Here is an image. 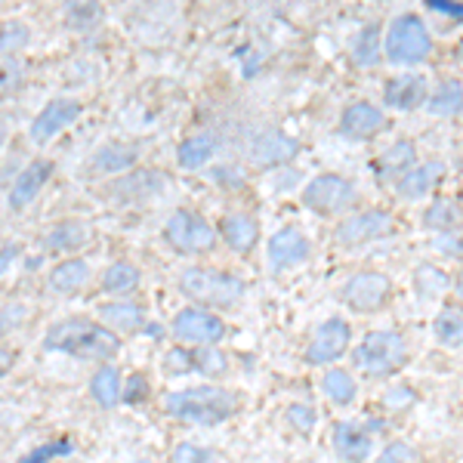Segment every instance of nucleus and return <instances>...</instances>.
Wrapping results in <instances>:
<instances>
[{
	"mask_svg": "<svg viewBox=\"0 0 463 463\" xmlns=\"http://www.w3.org/2000/svg\"><path fill=\"white\" fill-rule=\"evenodd\" d=\"M349 340H353V331L343 318H327L325 325L318 327L316 340L306 349V362L309 364H327L334 358H340L349 349Z\"/></svg>",
	"mask_w": 463,
	"mask_h": 463,
	"instance_id": "11",
	"label": "nucleus"
},
{
	"mask_svg": "<svg viewBox=\"0 0 463 463\" xmlns=\"http://www.w3.org/2000/svg\"><path fill=\"white\" fill-rule=\"evenodd\" d=\"M353 358L358 371H364V374L390 377L408 362V343L395 331H374L364 337V343L355 349Z\"/></svg>",
	"mask_w": 463,
	"mask_h": 463,
	"instance_id": "4",
	"label": "nucleus"
},
{
	"mask_svg": "<svg viewBox=\"0 0 463 463\" xmlns=\"http://www.w3.org/2000/svg\"><path fill=\"white\" fill-rule=\"evenodd\" d=\"M321 390H325V395L334 402V405H349V402L355 399V380L349 377L346 371L334 368V371H327L325 380H321Z\"/></svg>",
	"mask_w": 463,
	"mask_h": 463,
	"instance_id": "30",
	"label": "nucleus"
},
{
	"mask_svg": "<svg viewBox=\"0 0 463 463\" xmlns=\"http://www.w3.org/2000/svg\"><path fill=\"white\" fill-rule=\"evenodd\" d=\"M432 50L430 32L423 25L420 16H399L390 25V34H386V56L395 65H414L423 62Z\"/></svg>",
	"mask_w": 463,
	"mask_h": 463,
	"instance_id": "5",
	"label": "nucleus"
},
{
	"mask_svg": "<svg viewBox=\"0 0 463 463\" xmlns=\"http://www.w3.org/2000/svg\"><path fill=\"white\" fill-rule=\"evenodd\" d=\"M288 423L297 432L309 436V432L316 430V411H312V405H290L288 408Z\"/></svg>",
	"mask_w": 463,
	"mask_h": 463,
	"instance_id": "39",
	"label": "nucleus"
},
{
	"mask_svg": "<svg viewBox=\"0 0 463 463\" xmlns=\"http://www.w3.org/2000/svg\"><path fill=\"white\" fill-rule=\"evenodd\" d=\"M211 458H213V451H207V448L179 442L174 448V454H170V463H211Z\"/></svg>",
	"mask_w": 463,
	"mask_h": 463,
	"instance_id": "38",
	"label": "nucleus"
},
{
	"mask_svg": "<svg viewBox=\"0 0 463 463\" xmlns=\"http://www.w3.org/2000/svg\"><path fill=\"white\" fill-rule=\"evenodd\" d=\"M65 19L74 28H90L102 19L99 0H65Z\"/></svg>",
	"mask_w": 463,
	"mask_h": 463,
	"instance_id": "33",
	"label": "nucleus"
},
{
	"mask_svg": "<svg viewBox=\"0 0 463 463\" xmlns=\"http://www.w3.org/2000/svg\"><path fill=\"white\" fill-rule=\"evenodd\" d=\"M222 238H226V244L232 250H238V253H248L253 248V241H257V220L248 213H229L226 220H222Z\"/></svg>",
	"mask_w": 463,
	"mask_h": 463,
	"instance_id": "19",
	"label": "nucleus"
},
{
	"mask_svg": "<svg viewBox=\"0 0 463 463\" xmlns=\"http://www.w3.org/2000/svg\"><path fill=\"white\" fill-rule=\"evenodd\" d=\"M306 257H309V241H306L303 232H297V229L275 232L272 241H269V263H272V269L300 266Z\"/></svg>",
	"mask_w": 463,
	"mask_h": 463,
	"instance_id": "13",
	"label": "nucleus"
},
{
	"mask_svg": "<svg viewBox=\"0 0 463 463\" xmlns=\"http://www.w3.org/2000/svg\"><path fill=\"white\" fill-rule=\"evenodd\" d=\"M213 152H216V139L211 133H198V137H189L183 146H179L176 161L183 170H198L213 158Z\"/></svg>",
	"mask_w": 463,
	"mask_h": 463,
	"instance_id": "21",
	"label": "nucleus"
},
{
	"mask_svg": "<svg viewBox=\"0 0 463 463\" xmlns=\"http://www.w3.org/2000/svg\"><path fill=\"white\" fill-rule=\"evenodd\" d=\"M179 288L189 300H195L201 306H216V309H229L244 297L241 279L226 272H216V269H201L192 266L179 275Z\"/></svg>",
	"mask_w": 463,
	"mask_h": 463,
	"instance_id": "3",
	"label": "nucleus"
},
{
	"mask_svg": "<svg viewBox=\"0 0 463 463\" xmlns=\"http://www.w3.org/2000/svg\"><path fill=\"white\" fill-rule=\"evenodd\" d=\"M164 411L176 420L201 423V427H213V423L229 420L238 411V395L220 386H192V390H176L164 395Z\"/></svg>",
	"mask_w": 463,
	"mask_h": 463,
	"instance_id": "1",
	"label": "nucleus"
},
{
	"mask_svg": "<svg viewBox=\"0 0 463 463\" xmlns=\"http://www.w3.org/2000/svg\"><path fill=\"white\" fill-rule=\"evenodd\" d=\"M28 43V28L19 25V22H13V25H4V41H0V47H4V59H10V53H16L19 47H25Z\"/></svg>",
	"mask_w": 463,
	"mask_h": 463,
	"instance_id": "41",
	"label": "nucleus"
},
{
	"mask_svg": "<svg viewBox=\"0 0 463 463\" xmlns=\"http://www.w3.org/2000/svg\"><path fill=\"white\" fill-rule=\"evenodd\" d=\"M414 161V146L411 143H395L386 148V155H383V170H395V167H408V164Z\"/></svg>",
	"mask_w": 463,
	"mask_h": 463,
	"instance_id": "40",
	"label": "nucleus"
},
{
	"mask_svg": "<svg viewBox=\"0 0 463 463\" xmlns=\"http://www.w3.org/2000/svg\"><path fill=\"white\" fill-rule=\"evenodd\" d=\"M414 399H417V395L411 392L408 386H399V390H390V392L383 395V402H386V405H390V408H408Z\"/></svg>",
	"mask_w": 463,
	"mask_h": 463,
	"instance_id": "45",
	"label": "nucleus"
},
{
	"mask_svg": "<svg viewBox=\"0 0 463 463\" xmlns=\"http://www.w3.org/2000/svg\"><path fill=\"white\" fill-rule=\"evenodd\" d=\"M90 241V229L84 226V222H59V226L47 235V244L53 250H78L84 248V244Z\"/></svg>",
	"mask_w": 463,
	"mask_h": 463,
	"instance_id": "27",
	"label": "nucleus"
},
{
	"mask_svg": "<svg viewBox=\"0 0 463 463\" xmlns=\"http://www.w3.org/2000/svg\"><path fill=\"white\" fill-rule=\"evenodd\" d=\"M458 56L463 59V37H460V43H458Z\"/></svg>",
	"mask_w": 463,
	"mask_h": 463,
	"instance_id": "48",
	"label": "nucleus"
},
{
	"mask_svg": "<svg viewBox=\"0 0 463 463\" xmlns=\"http://www.w3.org/2000/svg\"><path fill=\"white\" fill-rule=\"evenodd\" d=\"M380 127H386V118H383V111L374 109L371 102H353V106L343 111V121H340V130L353 139L374 137Z\"/></svg>",
	"mask_w": 463,
	"mask_h": 463,
	"instance_id": "15",
	"label": "nucleus"
},
{
	"mask_svg": "<svg viewBox=\"0 0 463 463\" xmlns=\"http://www.w3.org/2000/svg\"><path fill=\"white\" fill-rule=\"evenodd\" d=\"M423 222L436 232H451V229L463 226V213L458 211V204H451V201H436V204L423 213Z\"/></svg>",
	"mask_w": 463,
	"mask_h": 463,
	"instance_id": "31",
	"label": "nucleus"
},
{
	"mask_svg": "<svg viewBox=\"0 0 463 463\" xmlns=\"http://www.w3.org/2000/svg\"><path fill=\"white\" fill-rule=\"evenodd\" d=\"M226 368H229L226 355L216 353V349L207 346V349H198L195 353V371H201V374L216 377V374H226Z\"/></svg>",
	"mask_w": 463,
	"mask_h": 463,
	"instance_id": "36",
	"label": "nucleus"
},
{
	"mask_svg": "<svg viewBox=\"0 0 463 463\" xmlns=\"http://www.w3.org/2000/svg\"><path fill=\"white\" fill-rule=\"evenodd\" d=\"M71 442L69 439H59V442H47V445H41V448H34L32 454H25L19 463H50L53 458H65V454H71Z\"/></svg>",
	"mask_w": 463,
	"mask_h": 463,
	"instance_id": "37",
	"label": "nucleus"
},
{
	"mask_svg": "<svg viewBox=\"0 0 463 463\" xmlns=\"http://www.w3.org/2000/svg\"><path fill=\"white\" fill-rule=\"evenodd\" d=\"M133 164H137V148L133 146H102L93 155V167L102 170V174H118V170H127Z\"/></svg>",
	"mask_w": 463,
	"mask_h": 463,
	"instance_id": "26",
	"label": "nucleus"
},
{
	"mask_svg": "<svg viewBox=\"0 0 463 463\" xmlns=\"http://www.w3.org/2000/svg\"><path fill=\"white\" fill-rule=\"evenodd\" d=\"M355 198V189L349 179H343L337 174H321L306 185L303 192V204L316 213H337L343 207H349Z\"/></svg>",
	"mask_w": 463,
	"mask_h": 463,
	"instance_id": "7",
	"label": "nucleus"
},
{
	"mask_svg": "<svg viewBox=\"0 0 463 463\" xmlns=\"http://www.w3.org/2000/svg\"><path fill=\"white\" fill-rule=\"evenodd\" d=\"M427 106H430L432 115H439V118L458 115V111L463 109V87L458 84V80H445V84L430 96Z\"/></svg>",
	"mask_w": 463,
	"mask_h": 463,
	"instance_id": "29",
	"label": "nucleus"
},
{
	"mask_svg": "<svg viewBox=\"0 0 463 463\" xmlns=\"http://www.w3.org/2000/svg\"><path fill=\"white\" fill-rule=\"evenodd\" d=\"M355 62L371 69V65L380 62V28L377 25H368L355 41Z\"/></svg>",
	"mask_w": 463,
	"mask_h": 463,
	"instance_id": "35",
	"label": "nucleus"
},
{
	"mask_svg": "<svg viewBox=\"0 0 463 463\" xmlns=\"http://www.w3.org/2000/svg\"><path fill=\"white\" fill-rule=\"evenodd\" d=\"M377 463H414V448L405 442H392L386 445V451L380 454Z\"/></svg>",
	"mask_w": 463,
	"mask_h": 463,
	"instance_id": "42",
	"label": "nucleus"
},
{
	"mask_svg": "<svg viewBox=\"0 0 463 463\" xmlns=\"http://www.w3.org/2000/svg\"><path fill=\"white\" fill-rule=\"evenodd\" d=\"M176 340L183 343H201V346H211V343H220L226 337V325L213 316V312L204 309H183L170 325Z\"/></svg>",
	"mask_w": 463,
	"mask_h": 463,
	"instance_id": "8",
	"label": "nucleus"
},
{
	"mask_svg": "<svg viewBox=\"0 0 463 463\" xmlns=\"http://www.w3.org/2000/svg\"><path fill=\"white\" fill-rule=\"evenodd\" d=\"M390 297V279L380 272H358L343 288V300L355 312H374Z\"/></svg>",
	"mask_w": 463,
	"mask_h": 463,
	"instance_id": "9",
	"label": "nucleus"
},
{
	"mask_svg": "<svg viewBox=\"0 0 463 463\" xmlns=\"http://www.w3.org/2000/svg\"><path fill=\"white\" fill-rule=\"evenodd\" d=\"M392 226H395V222H392L390 213L364 211V213L349 216L346 222H340L337 241L346 244V248H358V244H368V241H377V238L392 235Z\"/></svg>",
	"mask_w": 463,
	"mask_h": 463,
	"instance_id": "10",
	"label": "nucleus"
},
{
	"mask_svg": "<svg viewBox=\"0 0 463 463\" xmlns=\"http://www.w3.org/2000/svg\"><path fill=\"white\" fill-rule=\"evenodd\" d=\"M146 395H148L146 377H143V374H133V377H130V386H127V392H124V399L130 402V405H137V402H143Z\"/></svg>",
	"mask_w": 463,
	"mask_h": 463,
	"instance_id": "44",
	"label": "nucleus"
},
{
	"mask_svg": "<svg viewBox=\"0 0 463 463\" xmlns=\"http://www.w3.org/2000/svg\"><path fill=\"white\" fill-rule=\"evenodd\" d=\"M99 318L111 325L115 331H124V334H133L143 327V309H139L137 303H111V306H102L99 309Z\"/></svg>",
	"mask_w": 463,
	"mask_h": 463,
	"instance_id": "24",
	"label": "nucleus"
},
{
	"mask_svg": "<svg viewBox=\"0 0 463 463\" xmlns=\"http://www.w3.org/2000/svg\"><path fill=\"white\" fill-rule=\"evenodd\" d=\"M454 294H458V300L463 303V269L458 272V279H454Z\"/></svg>",
	"mask_w": 463,
	"mask_h": 463,
	"instance_id": "47",
	"label": "nucleus"
},
{
	"mask_svg": "<svg viewBox=\"0 0 463 463\" xmlns=\"http://www.w3.org/2000/svg\"><path fill=\"white\" fill-rule=\"evenodd\" d=\"M78 115H80V102H74V99H53L47 109L41 111V115L34 118L28 137H32V143H37V146L50 143V139H53L56 133L62 130V127H69L71 121H78Z\"/></svg>",
	"mask_w": 463,
	"mask_h": 463,
	"instance_id": "12",
	"label": "nucleus"
},
{
	"mask_svg": "<svg viewBox=\"0 0 463 463\" xmlns=\"http://www.w3.org/2000/svg\"><path fill=\"white\" fill-rule=\"evenodd\" d=\"M164 238L179 250V253H204L213 248V229L207 220H201L198 213L176 211L164 226Z\"/></svg>",
	"mask_w": 463,
	"mask_h": 463,
	"instance_id": "6",
	"label": "nucleus"
},
{
	"mask_svg": "<svg viewBox=\"0 0 463 463\" xmlns=\"http://www.w3.org/2000/svg\"><path fill=\"white\" fill-rule=\"evenodd\" d=\"M16 248H13V244H4V260H0V272H10V263H13V260H16Z\"/></svg>",
	"mask_w": 463,
	"mask_h": 463,
	"instance_id": "46",
	"label": "nucleus"
},
{
	"mask_svg": "<svg viewBox=\"0 0 463 463\" xmlns=\"http://www.w3.org/2000/svg\"><path fill=\"white\" fill-rule=\"evenodd\" d=\"M427 96V80L420 74H405V78H392L390 87H386L383 99L390 109H399V111H411L417 109Z\"/></svg>",
	"mask_w": 463,
	"mask_h": 463,
	"instance_id": "17",
	"label": "nucleus"
},
{
	"mask_svg": "<svg viewBox=\"0 0 463 463\" xmlns=\"http://www.w3.org/2000/svg\"><path fill=\"white\" fill-rule=\"evenodd\" d=\"M90 279V266L84 260H65L50 272V288L56 294H74L78 288H84Z\"/></svg>",
	"mask_w": 463,
	"mask_h": 463,
	"instance_id": "22",
	"label": "nucleus"
},
{
	"mask_svg": "<svg viewBox=\"0 0 463 463\" xmlns=\"http://www.w3.org/2000/svg\"><path fill=\"white\" fill-rule=\"evenodd\" d=\"M90 392L102 408L118 405V399H121V374H118L115 364H106V368L96 371L93 380H90Z\"/></svg>",
	"mask_w": 463,
	"mask_h": 463,
	"instance_id": "25",
	"label": "nucleus"
},
{
	"mask_svg": "<svg viewBox=\"0 0 463 463\" xmlns=\"http://www.w3.org/2000/svg\"><path fill=\"white\" fill-rule=\"evenodd\" d=\"M432 334L442 346H463V312L460 309H442L432 321Z\"/></svg>",
	"mask_w": 463,
	"mask_h": 463,
	"instance_id": "28",
	"label": "nucleus"
},
{
	"mask_svg": "<svg viewBox=\"0 0 463 463\" xmlns=\"http://www.w3.org/2000/svg\"><path fill=\"white\" fill-rule=\"evenodd\" d=\"M43 346L47 349H59V353H69L74 358H111L118 353V337L106 327L93 325L87 318H69L59 321L47 331L43 337Z\"/></svg>",
	"mask_w": 463,
	"mask_h": 463,
	"instance_id": "2",
	"label": "nucleus"
},
{
	"mask_svg": "<svg viewBox=\"0 0 463 463\" xmlns=\"http://www.w3.org/2000/svg\"><path fill=\"white\" fill-rule=\"evenodd\" d=\"M445 174V164L442 161H430V164H420V167H414L411 174H405L399 179V195L402 198H423L432 185L442 179Z\"/></svg>",
	"mask_w": 463,
	"mask_h": 463,
	"instance_id": "20",
	"label": "nucleus"
},
{
	"mask_svg": "<svg viewBox=\"0 0 463 463\" xmlns=\"http://www.w3.org/2000/svg\"><path fill=\"white\" fill-rule=\"evenodd\" d=\"M300 152L297 139L285 137V133H263L257 143L250 146V158L257 167H275V164H285Z\"/></svg>",
	"mask_w": 463,
	"mask_h": 463,
	"instance_id": "14",
	"label": "nucleus"
},
{
	"mask_svg": "<svg viewBox=\"0 0 463 463\" xmlns=\"http://www.w3.org/2000/svg\"><path fill=\"white\" fill-rule=\"evenodd\" d=\"M50 164L47 161H34V164H28L25 170L16 176V183H13V189H10V207L13 211H22V207H28L32 201L37 198V192H41V185L47 183V176H50Z\"/></svg>",
	"mask_w": 463,
	"mask_h": 463,
	"instance_id": "16",
	"label": "nucleus"
},
{
	"mask_svg": "<svg viewBox=\"0 0 463 463\" xmlns=\"http://www.w3.org/2000/svg\"><path fill=\"white\" fill-rule=\"evenodd\" d=\"M137 285H139V272L130 263H115L102 275V290H109V294H127V290H133Z\"/></svg>",
	"mask_w": 463,
	"mask_h": 463,
	"instance_id": "32",
	"label": "nucleus"
},
{
	"mask_svg": "<svg viewBox=\"0 0 463 463\" xmlns=\"http://www.w3.org/2000/svg\"><path fill=\"white\" fill-rule=\"evenodd\" d=\"M414 281H417V290H420V297H427V300H432V297H442L445 290L451 288L448 275L442 272V269H436V266H420L414 272Z\"/></svg>",
	"mask_w": 463,
	"mask_h": 463,
	"instance_id": "34",
	"label": "nucleus"
},
{
	"mask_svg": "<svg viewBox=\"0 0 463 463\" xmlns=\"http://www.w3.org/2000/svg\"><path fill=\"white\" fill-rule=\"evenodd\" d=\"M164 183H167V176H164V174H155V170H139L137 176H127V179H121V183L115 185V195H121L127 201L146 198V195L161 192Z\"/></svg>",
	"mask_w": 463,
	"mask_h": 463,
	"instance_id": "23",
	"label": "nucleus"
},
{
	"mask_svg": "<svg viewBox=\"0 0 463 463\" xmlns=\"http://www.w3.org/2000/svg\"><path fill=\"white\" fill-rule=\"evenodd\" d=\"M430 10L442 13L448 19H463V4L460 0H427Z\"/></svg>",
	"mask_w": 463,
	"mask_h": 463,
	"instance_id": "43",
	"label": "nucleus"
},
{
	"mask_svg": "<svg viewBox=\"0 0 463 463\" xmlns=\"http://www.w3.org/2000/svg\"><path fill=\"white\" fill-rule=\"evenodd\" d=\"M334 448L346 463H364L371 458V436L353 423H337L334 427Z\"/></svg>",
	"mask_w": 463,
	"mask_h": 463,
	"instance_id": "18",
	"label": "nucleus"
}]
</instances>
